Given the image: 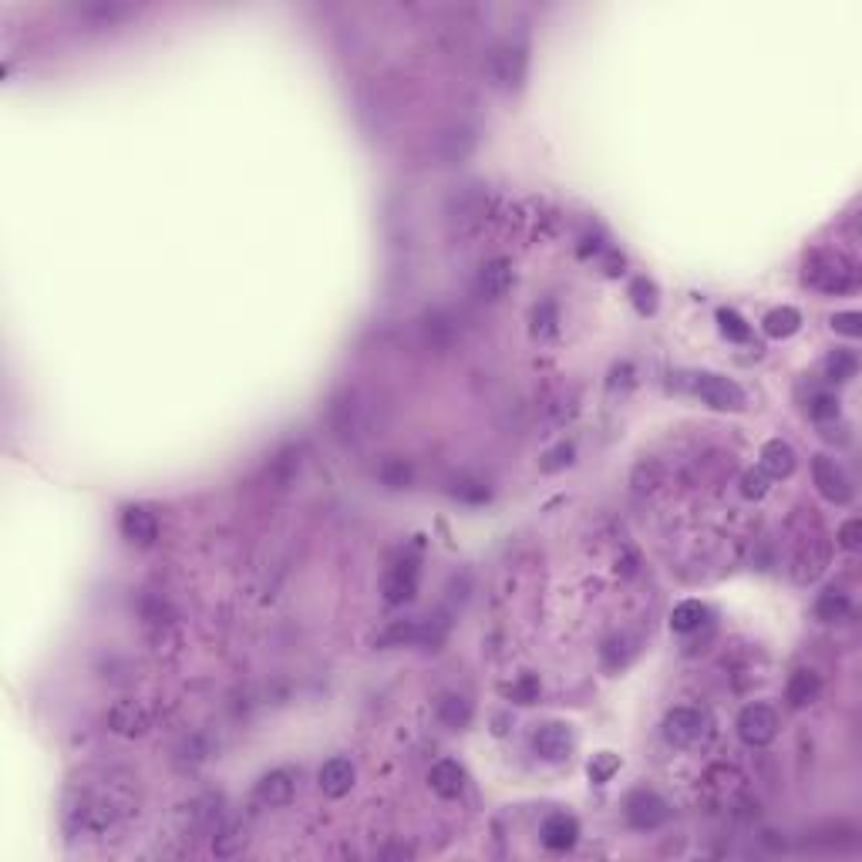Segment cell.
I'll return each mask as SVG.
<instances>
[{
	"mask_svg": "<svg viewBox=\"0 0 862 862\" xmlns=\"http://www.w3.org/2000/svg\"><path fill=\"white\" fill-rule=\"evenodd\" d=\"M805 280L822 293H849L856 290V267L836 253H819L805 267Z\"/></svg>",
	"mask_w": 862,
	"mask_h": 862,
	"instance_id": "6da1fadb",
	"label": "cell"
},
{
	"mask_svg": "<svg viewBox=\"0 0 862 862\" xmlns=\"http://www.w3.org/2000/svg\"><path fill=\"white\" fill-rule=\"evenodd\" d=\"M694 394L718 411H741L748 405L741 384L724 374H694Z\"/></svg>",
	"mask_w": 862,
	"mask_h": 862,
	"instance_id": "7a4b0ae2",
	"label": "cell"
},
{
	"mask_svg": "<svg viewBox=\"0 0 862 862\" xmlns=\"http://www.w3.org/2000/svg\"><path fill=\"white\" fill-rule=\"evenodd\" d=\"M664 734H668L674 744H680V748L700 744L711 734V714L700 711V708H674V711L664 718Z\"/></svg>",
	"mask_w": 862,
	"mask_h": 862,
	"instance_id": "3957f363",
	"label": "cell"
},
{
	"mask_svg": "<svg viewBox=\"0 0 862 862\" xmlns=\"http://www.w3.org/2000/svg\"><path fill=\"white\" fill-rule=\"evenodd\" d=\"M668 815H670L668 802H664L657 792H650V788H636V792H630V798H626V822L640 832H650V829H657V825H664Z\"/></svg>",
	"mask_w": 862,
	"mask_h": 862,
	"instance_id": "277c9868",
	"label": "cell"
},
{
	"mask_svg": "<svg viewBox=\"0 0 862 862\" xmlns=\"http://www.w3.org/2000/svg\"><path fill=\"white\" fill-rule=\"evenodd\" d=\"M778 734V714L775 708L768 704H748L741 714H738V738L752 748H762V744L775 741Z\"/></svg>",
	"mask_w": 862,
	"mask_h": 862,
	"instance_id": "5b68a950",
	"label": "cell"
},
{
	"mask_svg": "<svg viewBox=\"0 0 862 862\" xmlns=\"http://www.w3.org/2000/svg\"><path fill=\"white\" fill-rule=\"evenodd\" d=\"M812 475H815L819 492L829 499V502H836V506H846V502H852V482H849V475L842 472V465L836 462V458H829V455H819V458L812 462Z\"/></svg>",
	"mask_w": 862,
	"mask_h": 862,
	"instance_id": "8992f818",
	"label": "cell"
},
{
	"mask_svg": "<svg viewBox=\"0 0 862 862\" xmlns=\"http://www.w3.org/2000/svg\"><path fill=\"white\" fill-rule=\"evenodd\" d=\"M532 752L539 754V758H546V762H562L566 754L573 752V731L566 728V724H542V728H536V734H532Z\"/></svg>",
	"mask_w": 862,
	"mask_h": 862,
	"instance_id": "52a82bcc",
	"label": "cell"
},
{
	"mask_svg": "<svg viewBox=\"0 0 862 862\" xmlns=\"http://www.w3.org/2000/svg\"><path fill=\"white\" fill-rule=\"evenodd\" d=\"M121 532H125V539H129L131 546H152L155 539H159V522H155V516H152L149 509L142 506H129L125 512H121Z\"/></svg>",
	"mask_w": 862,
	"mask_h": 862,
	"instance_id": "ba28073f",
	"label": "cell"
},
{
	"mask_svg": "<svg viewBox=\"0 0 862 862\" xmlns=\"http://www.w3.org/2000/svg\"><path fill=\"white\" fill-rule=\"evenodd\" d=\"M317 785H321L323 795H331V798L347 795V792L354 788V765H351L347 758H331V762H323L321 772H317Z\"/></svg>",
	"mask_w": 862,
	"mask_h": 862,
	"instance_id": "9c48e42d",
	"label": "cell"
},
{
	"mask_svg": "<svg viewBox=\"0 0 862 862\" xmlns=\"http://www.w3.org/2000/svg\"><path fill=\"white\" fill-rule=\"evenodd\" d=\"M509 287H512V267H509L506 257L489 259L482 269H478V297L485 300H499L506 297Z\"/></svg>",
	"mask_w": 862,
	"mask_h": 862,
	"instance_id": "30bf717a",
	"label": "cell"
},
{
	"mask_svg": "<svg viewBox=\"0 0 862 862\" xmlns=\"http://www.w3.org/2000/svg\"><path fill=\"white\" fill-rule=\"evenodd\" d=\"M415 593H418V566L411 560L398 562V566L384 576V600L398 606V604L415 600Z\"/></svg>",
	"mask_w": 862,
	"mask_h": 862,
	"instance_id": "8fae6325",
	"label": "cell"
},
{
	"mask_svg": "<svg viewBox=\"0 0 862 862\" xmlns=\"http://www.w3.org/2000/svg\"><path fill=\"white\" fill-rule=\"evenodd\" d=\"M576 839H580V825H576V819L566 815V812H556V815H550V819L542 822V846H546V849L566 852L576 846Z\"/></svg>",
	"mask_w": 862,
	"mask_h": 862,
	"instance_id": "7c38bea8",
	"label": "cell"
},
{
	"mask_svg": "<svg viewBox=\"0 0 862 862\" xmlns=\"http://www.w3.org/2000/svg\"><path fill=\"white\" fill-rule=\"evenodd\" d=\"M428 785H431V792H435V795H442V798L462 795L465 768L458 765V762H452V758H442V762H435V765H431Z\"/></svg>",
	"mask_w": 862,
	"mask_h": 862,
	"instance_id": "4fadbf2b",
	"label": "cell"
},
{
	"mask_svg": "<svg viewBox=\"0 0 862 862\" xmlns=\"http://www.w3.org/2000/svg\"><path fill=\"white\" fill-rule=\"evenodd\" d=\"M290 798H293V775H290V772L277 768V772H269V775L259 778V785H257V802H259V805L280 808V805H287Z\"/></svg>",
	"mask_w": 862,
	"mask_h": 862,
	"instance_id": "5bb4252c",
	"label": "cell"
},
{
	"mask_svg": "<svg viewBox=\"0 0 862 862\" xmlns=\"http://www.w3.org/2000/svg\"><path fill=\"white\" fill-rule=\"evenodd\" d=\"M492 75L502 88H519L526 78V51L522 47H502L492 61Z\"/></svg>",
	"mask_w": 862,
	"mask_h": 862,
	"instance_id": "9a60e30c",
	"label": "cell"
},
{
	"mask_svg": "<svg viewBox=\"0 0 862 862\" xmlns=\"http://www.w3.org/2000/svg\"><path fill=\"white\" fill-rule=\"evenodd\" d=\"M762 472H765L768 478H788V475L795 472V452H792V445L782 442V438H772V442L762 448Z\"/></svg>",
	"mask_w": 862,
	"mask_h": 862,
	"instance_id": "2e32d148",
	"label": "cell"
},
{
	"mask_svg": "<svg viewBox=\"0 0 862 862\" xmlns=\"http://www.w3.org/2000/svg\"><path fill=\"white\" fill-rule=\"evenodd\" d=\"M108 724L119 734H142L149 728V714H145L139 700H119L111 708V714H108Z\"/></svg>",
	"mask_w": 862,
	"mask_h": 862,
	"instance_id": "e0dca14e",
	"label": "cell"
},
{
	"mask_svg": "<svg viewBox=\"0 0 862 862\" xmlns=\"http://www.w3.org/2000/svg\"><path fill=\"white\" fill-rule=\"evenodd\" d=\"M435 714H438V721H442L445 728L462 731V728H468V721H472V704H468L462 694H442L438 704H435Z\"/></svg>",
	"mask_w": 862,
	"mask_h": 862,
	"instance_id": "ac0fdd59",
	"label": "cell"
},
{
	"mask_svg": "<svg viewBox=\"0 0 862 862\" xmlns=\"http://www.w3.org/2000/svg\"><path fill=\"white\" fill-rule=\"evenodd\" d=\"M819 690H822L819 674H812V670H795L792 680H788V688H785V698L792 708H805V704H812V700L819 698Z\"/></svg>",
	"mask_w": 862,
	"mask_h": 862,
	"instance_id": "d6986e66",
	"label": "cell"
},
{
	"mask_svg": "<svg viewBox=\"0 0 862 862\" xmlns=\"http://www.w3.org/2000/svg\"><path fill=\"white\" fill-rule=\"evenodd\" d=\"M846 614H849V593L842 590V586H825L819 593V600H815V616L825 620V624H836Z\"/></svg>",
	"mask_w": 862,
	"mask_h": 862,
	"instance_id": "ffe728a7",
	"label": "cell"
},
{
	"mask_svg": "<svg viewBox=\"0 0 862 862\" xmlns=\"http://www.w3.org/2000/svg\"><path fill=\"white\" fill-rule=\"evenodd\" d=\"M700 624H708V610H704V604H698V600H684V604H678L670 610V626H674L678 634H690V630H698Z\"/></svg>",
	"mask_w": 862,
	"mask_h": 862,
	"instance_id": "44dd1931",
	"label": "cell"
},
{
	"mask_svg": "<svg viewBox=\"0 0 862 862\" xmlns=\"http://www.w3.org/2000/svg\"><path fill=\"white\" fill-rule=\"evenodd\" d=\"M798 327H802V313H798L795 307H778V310H772L765 317L768 337H792L798 334Z\"/></svg>",
	"mask_w": 862,
	"mask_h": 862,
	"instance_id": "7402d4cb",
	"label": "cell"
},
{
	"mask_svg": "<svg viewBox=\"0 0 862 862\" xmlns=\"http://www.w3.org/2000/svg\"><path fill=\"white\" fill-rule=\"evenodd\" d=\"M856 371H859V361H856V354H849V351H836V354L825 361V377L836 381V384L856 377Z\"/></svg>",
	"mask_w": 862,
	"mask_h": 862,
	"instance_id": "603a6c76",
	"label": "cell"
},
{
	"mask_svg": "<svg viewBox=\"0 0 862 862\" xmlns=\"http://www.w3.org/2000/svg\"><path fill=\"white\" fill-rule=\"evenodd\" d=\"M556 323H560V310H556V303L542 300L536 310H532V334H536V337L556 334Z\"/></svg>",
	"mask_w": 862,
	"mask_h": 862,
	"instance_id": "cb8c5ba5",
	"label": "cell"
},
{
	"mask_svg": "<svg viewBox=\"0 0 862 862\" xmlns=\"http://www.w3.org/2000/svg\"><path fill=\"white\" fill-rule=\"evenodd\" d=\"M718 323H721V334L728 337V341H738V344H744V341L752 337V327H748V321H744L741 313L718 310Z\"/></svg>",
	"mask_w": 862,
	"mask_h": 862,
	"instance_id": "d4e9b609",
	"label": "cell"
},
{
	"mask_svg": "<svg viewBox=\"0 0 862 862\" xmlns=\"http://www.w3.org/2000/svg\"><path fill=\"white\" fill-rule=\"evenodd\" d=\"M243 846H247V829H239V825H233V829L216 832V856H223V859H229V856H237V852H243Z\"/></svg>",
	"mask_w": 862,
	"mask_h": 862,
	"instance_id": "484cf974",
	"label": "cell"
},
{
	"mask_svg": "<svg viewBox=\"0 0 862 862\" xmlns=\"http://www.w3.org/2000/svg\"><path fill=\"white\" fill-rule=\"evenodd\" d=\"M630 297H634V307L640 313H654V310H657V287L646 280V277L634 280V287H630Z\"/></svg>",
	"mask_w": 862,
	"mask_h": 862,
	"instance_id": "4316f807",
	"label": "cell"
},
{
	"mask_svg": "<svg viewBox=\"0 0 862 862\" xmlns=\"http://www.w3.org/2000/svg\"><path fill=\"white\" fill-rule=\"evenodd\" d=\"M616 768H620V758H616V754H610V752L593 754V762H590V778H593V782H596V785H604V782H610V778L616 775Z\"/></svg>",
	"mask_w": 862,
	"mask_h": 862,
	"instance_id": "83f0119b",
	"label": "cell"
},
{
	"mask_svg": "<svg viewBox=\"0 0 862 862\" xmlns=\"http://www.w3.org/2000/svg\"><path fill=\"white\" fill-rule=\"evenodd\" d=\"M381 482L388 485V489H405L411 482V468L405 462H398V458H391V462L381 465Z\"/></svg>",
	"mask_w": 862,
	"mask_h": 862,
	"instance_id": "f1b7e54d",
	"label": "cell"
},
{
	"mask_svg": "<svg viewBox=\"0 0 862 862\" xmlns=\"http://www.w3.org/2000/svg\"><path fill=\"white\" fill-rule=\"evenodd\" d=\"M808 415L815 421H829L839 415V401L832 398V394H812V401H808Z\"/></svg>",
	"mask_w": 862,
	"mask_h": 862,
	"instance_id": "f546056e",
	"label": "cell"
},
{
	"mask_svg": "<svg viewBox=\"0 0 862 862\" xmlns=\"http://www.w3.org/2000/svg\"><path fill=\"white\" fill-rule=\"evenodd\" d=\"M832 331H836V334H846V337H859L862 334V317L856 310L836 313V317H832Z\"/></svg>",
	"mask_w": 862,
	"mask_h": 862,
	"instance_id": "4dcf8cb0",
	"label": "cell"
},
{
	"mask_svg": "<svg viewBox=\"0 0 862 862\" xmlns=\"http://www.w3.org/2000/svg\"><path fill=\"white\" fill-rule=\"evenodd\" d=\"M509 698L516 700V704H532V700L539 698L536 678H532V674H526V678L519 680V684H512V688H509Z\"/></svg>",
	"mask_w": 862,
	"mask_h": 862,
	"instance_id": "1f68e13d",
	"label": "cell"
},
{
	"mask_svg": "<svg viewBox=\"0 0 862 862\" xmlns=\"http://www.w3.org/2000/svg\"><path fill=\"white\" fill-rule=\"evenodd\" d=\"M741 492L748 499H762L768 492V475L758 468V472H744V478H741Z\"/></svg>",
	"mask_w": 862,
	"mask_h": 862,
	"instance_id": "d6a6232c",
	"label": "cell"
},
{
	"mask_svg": "<svg viewBox=\"0 0 862 862\" xmlns=\"http://www.w3.org/2000/svg\"><path fill=\"white\" fill-rule=\"evenodd\" d=\"M570 462H573V448L570 445H560L556 452H550V458L542 462V468H546V472H556V468H562V465H570Z\"/></svg>",
	"mask_w": 862,
	"mask_h": 862,
	"instance_id": "836d02e7",
	"label": "cell"
},
{
	"mask_svg": "<svg viewBox=\"0 0 862 862\" xmlns=\"http://www.w3.org/2000/svg\"><path fill=\"white\" fill-rule=\"evenodd\" d=\"M839 542L846 550H859V519H849V522L839 529Z\"/></svg>",
	"mask_w": 862,
	"mask_h": 862,
	"instance_id": "e575fe53",
	"label": "cell"
},
{
	"mask_svg": "<svg viewBox=\"0 0 862 862\" xmlns=\"http://www.w3.org/2000/svg\"><path fill=\"white\" fill-rule=\"evenodd\" d=\"M506 721H509L506 714H499V718H496V734H506Z\"/></svg>",
	"mask_w": 862,
	"mask_h": 862,
	"instance_id": "d590c367",
	"label": "cell"
}]
</instances>
